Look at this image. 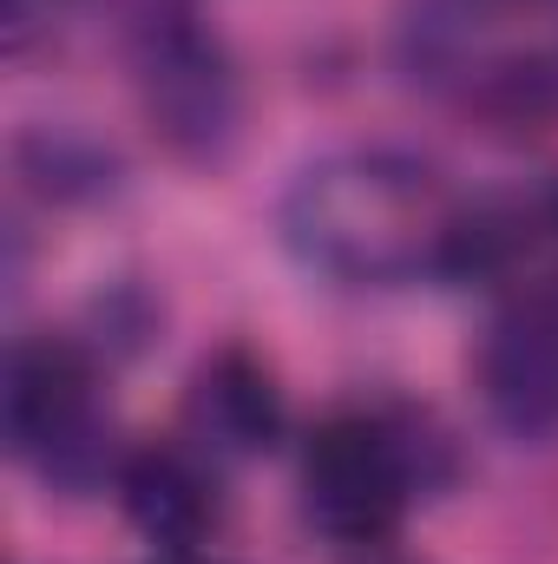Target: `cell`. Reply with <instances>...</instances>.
Returning a JSON list of instances; mask_svg holds the SVG:
<instances>
[{"instance_id": "cell-11", "label": "cell", "mask_w": 558, "mask_h": 564, "mask_svg": "<svg viewBox=\"0 0 558 564\" xmlns=\"http://www.w3.org/2000/svg\"><path fill=\"white\" fill-rule=\"evenodd\" d=\"M500 7H519V0H500Z\"/></svg>"}, {"instance_id": "cell-7", "label": "cell", "mask_w": 558, "mask_h": 564, "mask_svg": "<svg viewBox=\"0 0 558 564\" xmlns=\"http://www.w3.org/2000/svg\"><path fill=\"white\" fill-rule=\"evenodd\" d=\"M119 506L164 558L197 552L224 512L204 453L197 446H158V440L119 459Z\"/></svg>"}, {"instance_id": "cell-5", "label": "cell", "mask_w": 558, "mask_h": 564, "mask_svg": "<svg viewBox=\"0 0 558 564\" xmlns=\"http://www.w3.org/2000/svg\"><path fill=\"white\" fill-rule=\"evenodd\" d=\"M473 381L486 414L519 440L558 433V282H533L500 302L480 335Z\"/></svg>"}, {"instance_id": "cell-8", "label": "cell", "mask_w": 558, "mask_h": 564, "mask_svg": "<svg viewBox=\"0 0 558 564\" xmlns=\"http://www.w3.org/2000/svg\"><path fill=\"white\" fill-rule=\"evenodd\" d=\"M13 158H20V171L46 191V197H93V191H106L112 177V158H99L93 144L79 139H53V132H26V139L13 144Z\"/></svg>"}, {"instance_id": "cell-9", "label": "cell", "mask_w": 558, "mask_h": 564, "mask_svg": "<svg viewBox=\"0 0 558 564\" xmlns=\"http://www.w3.org/2000/svg\"><path fill=\"white\" fill-rule=\"evenodd\" d=\"M164 564H204V558H191V552H178V558H164Z\"/></svg>"}, {"instance_id": "cell-10", "label": "cell", "mask_w": 558, "mask_h": 564, "mask_svg": "<svg viewBox=\"0 0 558 564\" xmlns=\"http://www.w3.org/2000/svg\"><path fill=\"white\" fill-rule=\"evenodd\" d=\"M552 224H558V197H552Z\"/></svg>"}, {"instance_id": "cell-2", "label": "cell", "mask_w": 558, "mask_h": 564, "mask_svg": "<svg viewBox=\"0 0 558 564\" xmlns=\"http://www.w3.org/2000/svg\"><path fill=\"white\" fill-rule=\"evenodd\" d=\"M440 440L415 414L348 408L309 433L302 446V519L335 545H382L401 532L408 506L440 479Z\"/></svg>"}, {"instance_id": "cell-6", "label": "cell", "mask_w": 558, "mask_h": 564, "mask_svg": "<svg viewBox=\"0 0 558 564\" xmlns=\"http://www.w3.org/2000/svg\"><path fill=\"white\" fill-rule=\"evenodd\" d=\"M289 408H282L277 375L250 355V348H211L191 381H184V440L204 459H264L277 453Z\"/></svg>"}, {"instance_id": "cell-3", "label": "cell", "mask_w": 558, "mask_h": 564, "mask_svg": "<svg viewBox=\"0 0 558 564\" xmlns=\"http://www.w3.org/2000/svg\"><path fill=\"white\" fill-rule=\"evenodd\" d=\"M7 446L60 492H86L112 466V421L99 408V368L73 335H26L7 355Z\"/></svg>"}, {"instance_id": "cell-4", "label": "cell", "mask_w": 558, "mask_h": 564, "mask_svg": "<svg viewBox=\"0 0 558 564\" xmlns=\"http://www.w3.org/2000/svg\"><path fill=\"white\" fill-rule=\"evenodd\" d=\"M139 93L144 119L164 139V151H178L184 164H217L237 144V73L224 59L217 40H204L184 13L151 20L139 40Z\"/></svg>"}, {"instance_id": "cell-1", "label": "cell", "mask_w": 558, "mask_h": 564, "mask_svg": "<svg viewBox=\"0 0 558 564\" xmlns=\"http://www.w3.org/2000/svg\"><path fill=\"white\" fill-rule=\"evenodd\" d=\"M460 210L447 184L401 151H335L315 158L289 197L277 224L282 243L335 282H415L447 276V250L460 230Z\"/></svg>"}]
</instances>
